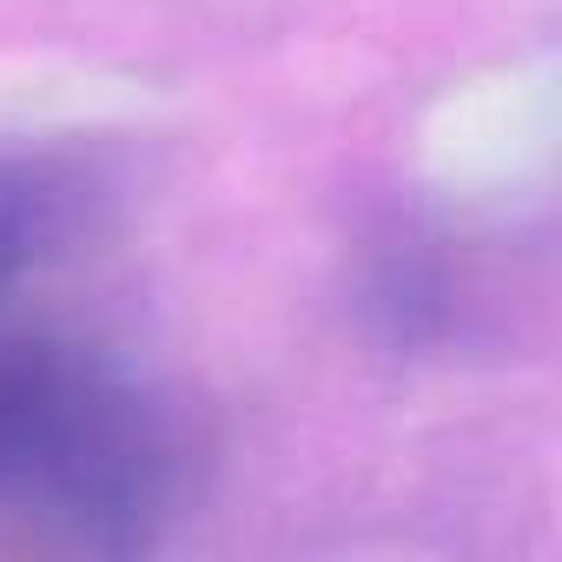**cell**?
<instances>
[{
	"mask_svg": "<svg viewBox=\"0 0 562 562\" xmlns=\"http://www.w3.org/2000/svg\"><path fill=\"white\" fill-rule=\"evenodd\" d=\"M166 430L153 404L74 345H0V503L106 522L153 503Z\"/></svg>",
	"mask_w": 562,
	"mask_h": 562,
	"instance_id": "1",
	"label": "cell"
},
{
	"mask_svg": "<svg viewBox=\"0 0 562 562\" xmlns=\"http://www.w3.org/2000/svg\"><path fill=\"white\" fill-rule=\"evenodd\" d=\"M54 218H60V186L27 159H0V312L47 258Z\"/></svg>",
	"mask_w": 562,
	"mask_h": 562,
	"instance_id": "2",
	"label": "cell"
}]
</instances>
